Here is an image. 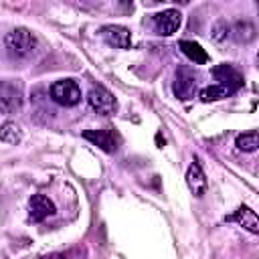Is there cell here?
<instances>
[{
    "instance_id": "1",
    "label": "cell",
    "mask_w": 259,
    "mask_h": 259,
    "mask_svg": "<svg viewBox=\"0 0 259 259\" xmlns=\"http://www.w3.org/2000/svg\"><path fill=\"white\" fill-rule=\"evenodd\" d=\"M4 45H6V49H8V53L12 57H26L28 53H32L36 40H34V36H32L30 30H26V28H14L12 32L6 34Z\"/></svg>"
},
{
    "instance_id": "2",
    "label": "cell",
    "mask_w": 259,
    "mask_h": 259,
    "mask_svg": "<svg viewBox=\"0 0 259 259\" xmlns=\"http://www.w3.org/2000/svg\"><path fill=\"white\" fill-rule=\"evenodd\" d=\"M51 97L59 105L73 107L81 101V89L73 79H61V81H55L51 85Z\"/></svg>"
},
{
    "instance_id": "3",
    "label": "cell",
    "mask_w": 259,
    "mask_h": 259,
    "mask_svg": "<svg viewBox=\"0 0 259 259\" xmlns=\"http://www.w3.org/2000/svg\"><path fill=\"white\" fill-rule=\"evenodd\" d=\"M87 101H89L91 109L97 111V113H101V115H111L117 109V101H115L113 93H109L101 85L91 87V91L87 93Z\"/></svg>"
},
{
    "instance_id": "4",
    "label": "cell",
    "mask_w": 259,
    "mask_h": 259,
    "mask_svg": "<svg viewBox=\"0 0 259 259\" xmlns=\"http://www.w3.org/2000/svg\"><path fill=\"white\" fill-rule=\"evenodd\" d=\"M83 138L85 140H89L91 144H95V146H99L103 152H107V154H111V152H115L117 148H119V134L115 132V130H111V127H103V130H85L83 132Z\"/></svg>"
},
{
    "instance_id": "5",
    "label": "cell",
    "mask_w": 259,
    "mask_h": 259,
    "mask_svg": "<svg viewBox=\"0 0 259 259\" xmlns=\"http://www.w3.org/2000/svg\"><path fill=\"white\" fill-rule=\"evenodd\" d=\"M174 95L178 99H190L196 93V73L188 67H180L176 71V81H174Z\"/></svg>"
},
{
    "instance_id": "6",
    "label": "cell",
    "mask_w": 259,
    "mask_h": 259,
    "mask_svg": "<svg viewBox=\"0 0 259 259\" xmlns=\"http://www.w3.org/2000/svg\"><path fill=\"white\" fill-rule=\"evenodd\" d=\"M22 105V93L14 83L0 81V113H14Z\"/></svg>"
},
{
    "instance_id": "7",
    "label": "cell",
    "mask_w": 259,
    "mask_h": 259,
    "mask_svg": "<svg viewBox=\"0 0 259 259\" xmlns=\"http://www.w3.org/2000/svg\"><path fill=\"white\" fill-rule=\"evenodd\" d=\"M212 77L219 81L217 85L229 89L231 93H235L237 89L243 87V75H241L235 67H231V65H225V63H223V65H217V67L212 69Z\"/></svg>"
},
{
    "instance_id": "8",
    "label": "cell",
    "mask_w": 259,
    "mask_h": 259,
    "mask_svg": "<svg viewBox=\"0 0 259 259\" xmlns=\"http://www.w3.org/2000/svg\"><path fill=\"white\" fill-rule=\"evenodd\" d=\"M180 12L170 8V10H162L158 14L152 16V22H154V28L158 30V34H164V36H170L178 30L180 26Z\"/></svg>"
},
{
    "instance_id": "9",
    "label": "cell",
    "mask_w": 259,
    "mask_h": 259,
    "mask_svg": "<svg viewBox=\"0 0 259 259\" xmlns=\"http://www.w3.org/2000/svg\"><path fill=\"white\" fill-rule=\"evenodd\" d=\"M55 214V202L45 194H32L28 200V217L32 223H40L47 217Z\"/></svg>"
},
{
    "instance_id": "10",
    "label": "cell",
    "mask_w": 259,
    "mask_h": 259,
    "mask_svg": "<svg viewBox=\"0 0 259 259\" xmlns=\"http://www.w3.org/2000/svg\"><path fill=\"white\" fill-rule=\"evenodd\" d=\"M101 36L105 38L107 45L117 47V49H127L130 42H132L130 30L125 26H119V24H107V26H103L101 28Z\"/></svg>"
},
{
    "instance_id": "11",
    "label": "cell",
    "mask_w": 259,
    "mask_h": 259,
    "mask_svg": "<svg viewBox=\"0 0 259 259\" xmlns=\"http://www.w3.org/2000/svg\"><path fill=\"white\" fill-rule=\"evenodd\" d=\"M186 184H188V188H190V192L194 196H202L206 192V188H208L206 176H204V172H202V168H200V164L196 160L190 164V168L186 172Z\"/></svg>"
},
{
    "instance_id": "12",
    "label": "cell",
    "mask_w": 259,
    "mask_h": 259,
    "mask_svg": "<svg viewBox=\"0 0 259 259\" xmlns=\"http://www.w3.org/2000/svg\"><path fill=\"white\" fill-rule=\"evenodd\" d=\"M227 221H237L241 227H245L249 233H259V223H257V214L255 210H251L249 206H239L235 210V214L227 217Z\"/></svg>"
},
{
    "instance_id": "13",
    "label": "cell",
    "mask_w": 259,
    "mask_h": 259,
    "mask_svg": "<svg viewBox=\"0 0 259 259\" xmlns=\"http://www.w3.org/2000/svg\"><path fill=\"white\" fill-rule=\"evenodd\" d=\"M178 47H180V51H182L190 61H194L196 65H204V63L208 61L206 51H204L198 42H194V40H180Z\"/></svg>"
},
{
    "instance_id": "14",
    "label": "cell",
    "mask_w": 259,
    "mask_h": 259,
    "mask_svg": "<svg viewBox=\"0 0 259 259\" xmlns=\"http://www.w3.org/2000/svg\"><path fill=\"white\" fill-rule=\"evenodd\" d=\"M235 146H237L241 152H255L257 146H259V136H257V132L251 130V132H245V134L237 136Z\"/></svg>"
},
{
    "instance_id": "15",
    "label": "cell",
    "mask_w": 259,
    "mask_h": 259,
    "mask_svg": "<svg viewBox=\"0 0 259 259\" xmlns=\"http://www.w3.org/2000/svg\"><path fill=\"white\" fill-rule=\"evenodd\" d=\"M0 140L6 142V144H18L20 142V132H18V125L12 123V121H6L0 125Z\"/></svg>"
},
{
    "instance_id": "16",
    "label": "cell",
    "mask_w": 259,
    "mask_h": 259,
    "mask_svg": "<svg viewBox=\"0 0 259 259\" xmlns=\"http://www.w3.org/2000/svg\"><path fill=\"white\" fill-rule=\"evenodd\" d=\"M229 95H231V91L221 87V85H210V87H204L200 91V99L202 101H217V99H225Z\"/></svg>"
},
{
    "instance_id": "17",
    "label": "cell",
    "mask_w": 259,
    "mask_h": 259,
    "mask_svg": "<svg viewBox=\"0 0 259 259\" xmlns=\"http://www.w3.org/2000/svg\"><path fill=\"white\" fill-rule=\"evenodd\" d=\"M235 38L237 40H249V38H253V34H255V28L249 24V22H239L237 24V28H235Z\"/></svg>"
}]
</instances>
